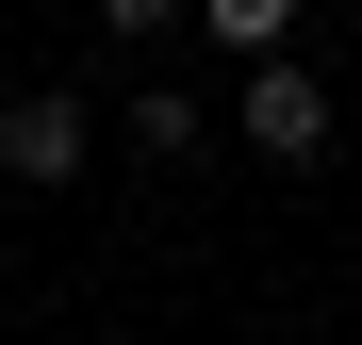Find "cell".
I'll return each instance as SVG.
<instances>
[{"label": "cell", "instance_id": "cell-2", "mask_svg": "<svg viewBox=\"0 0 362 345\" xmlns=\"http://www.w3.org/2000/svg\"><path fill=\"white\" fill-rule=\"evenodd\" d=\"M83 148H99V115H83L66 83H17V99H0V181L66 198V181H83Z\"/></svg>", "mask_w": 362, "mask_h": 345}, {"label": "cell", "instance_id": "cell-3", "mask_svg": "<svg viewBox=\"0 0 362 345\" xmlns=\"http://www.w3.org/2000/svg\"><path fill=\"white\" fill-rule=\"evenodd\" d=\"M198 33L230 49V66H280V33H296V0H198Z\"/></svg>", "mask_w": 362, "mask_h": 345}, {"label": "cell", "instance_id": "cell-4", "mask_svg": "<svg viewBox=\"0 0 362 345\" xmlns=\"http://www.w3.org/2000/svg\"><path fill=\"white\" fill-rule=\"evenodd\" d=\"M132 148L148 164H198V99H181V83H132Z\"/></svg>", "mask_w": 362, "mask_h": 345}, {"label": "cell", "instance_id": "cell-5", "mask_svg": "<svg viewBox=\"0 0 362 345\" xmlns=\"http://www.w3.org/2000/svg\"><path fill=\"white\" fill-rule=\"evenodd\" d=\"M181 17H198V0H99V33H132V49H165Z\"/></svg>", "mask_w": 362, "mask_h": 345}, {"label": "cell", "instance_id": "cell-1", "mask_svg": "<svg viewBox=\"0 0 362 345\" xmlns=\"http://www.w3.org/2000/svg\"><path fill=\"white\" fill-rule=\"evenodd\" d=\"M230 115H247V148L280 164V181L346 148V115H329V83H313V66H247V83H230Z\"/></svg>", "mask_w": 362, "mask_h": 345}]
</instances>
